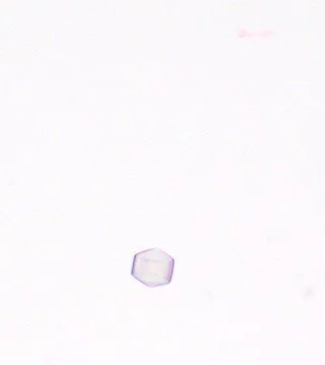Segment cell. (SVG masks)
<instances>
[{"instance_id": "1", "label": "cell", "mask_w": 325, "mask_h": 365, "mask_svg": "<svg viewBox=\"0 0 325 365\" xmlns=\"http://www.w3.org/2000/svg\"><path fill=\"white\" fill-rule=\"evenodd\" d=\"M174 269L175 259L162 250L154 248L134 255L130 274L146 287H161L171 284Z\"/></svg>"}]
</instances>
